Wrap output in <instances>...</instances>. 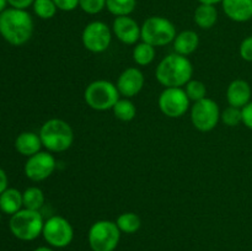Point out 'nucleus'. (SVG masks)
<instances>
[{
	"label": "nucleus",
	"instance_id": "nucleus-1",
	"mask_svg": "<svg viewBox=\"0 0 252 251\" xmlns=\"http://www.w3.org/2000/svg\"><path fill=\"white\" fill-rule=\"evenodd\" d=\"M33 20L26 10L11 7L0 14V33L12 46H22L33 34Z\"/></svg>",
	"mask_w": 252,
	"mask_h": 251
},
{
	"label": "nucleus",
	"instance_id": "nucleus-2",
	"mask_svg": "<svg viewBox=\"0 0 252 251\" xmlns=\"http://www.w3.org/2000/svg\"><path fill=\"white\" fill-rule=\"evenodd\" d=\"M193 75V65L187 57L171 53L162 58L155 69V76L165 88H182Z\"/></svg>",
	"mask_w": 252,
	"mask_h": 251
},
{
	"label": "nucleus",
	"instance_id": "nucleus-3",
	"mask_svg": "<svg viewBox=\"0 0 252 251\" xmlns=\"http://www.w3.org/2000/svg\"><path fill=\"white\" fill-rule=\"evenodd\" d=\"M42 145L49 153H63L73 145L74 130L64 120L51 118L42 125L39 129Z\"/></svg>",
	"mask_w": 252,
	"mask_h": 251
},
{
	"label": "nucleus",
	"instance_id": "nucleus-4",
	"mask_svg": "<svg viewBox=\"0 0 252 251\" xmlns=\"http://www.w3.org/2000/svg\"><path fill=\"white\" fill-rule=\"evenodd\" d=\"M44 220L39 211L24 208L12 214L9 221L10 231L22 241H32L42 235Z\"/></svg>",
	"mask_w": 252,
	"mask_h": 251
},
{
	"label": "nucleus",
	"instance_id": "nucleus-5",
	"mask_svg": "<svg viewBox=\"0 0 252 251\" xmlns=\"http://www.w3.org/2000/svg\"><path fill=\"white\" fill-rule=\"evenodd\" d=\"M176 27L169 19L150 16L140 26V39L154 47H164L174 42Z\"/></svg>",
	"mask_w": 252,
	"mask_h": 251
},
{
	"label": "nucleus",
	"instance_id": "nucleus-6",
	"mask_svg": "<svg viewBox=\"0 0 252 251\" xmlns=\"http://www.w3.org/2000/svg\"><path fill=\"white\" fill-rule=\"evenodd\" d=\"M117 86L107 80H95L86 86L84 100L86 105L95 111L112 110L120 100Z\"/></svg>",
	"mask_w": 252,
	"mask_h": 251
},
{
	"label": "nucleus",
	"instance_id": "nucleus-7",
	"mask_svg": "<svg viewBox=\"0 0 252 251\" xmlns=\"http://www.w3.org/2000/svg\"><path fill=\"white\" fill-rule=\"evenodd\" d=\"M121 234L116 221L97 220L89 229V245L93 251H115L120 244Z\"/></svg>",
	"mask_w": 252,
	"mask_h": 251
},
{
	"label": "nucleus",
	"instance_id": "nucleus-8",
	"mask_svg": "<svg viewBox=\"0 0 252 251\" xmlns=\"http://www.w3.org/2000/svg\"><path fill=\"white\" fill-rule=\"evenodd\" d=\"M42 235L51 248L63 249L70 245L74 239L73 225L62 216H52L44 220Z\"/></svg>",
	"mask_w": 252,
	"mask_h": 251
},
{
	"label": "nucleus",
	"instance_id": "nucleus-9",
	"mask_svg": "<svg viewBox=\"0 0 252 251\" xmlns=\"http://www.w3.org/2000/svg\"><path fill=\"white\" fill-rule=\"evenodd\" d=\"M220 121V108L212 98L197 101L191 107V122L199 132H211Z\"/></svg>",
	"mask_w": 252,
	"mask_h": 251
},
{
	"label": "nucleus",
	"instance_id": "nucleus-10",
	"mask_svg": "<svg viewBox=\"0 0 252 251\" xmlns=\"http://www.w3.org/2000/svg\"><path fill=\"white\" fill-rule=\"evenodd\" d=\"M191 100L182 88H165L158 98L161 113L169 118L182 117L189 111Z\"/></svg>",
	"mask_w": 252,
	"mask_h": 251
},
{
	"label": "nucleus",
	"instance_id": "nucleus-11",
	"mask_svg": "<svg viewBox=\"0 0 252 251\" xmlns=\"http://www.w3.org/2000/svg\"><path fill=\"white\" fill-rule=\"evenodd\" d=\"M112 41V31L102 21H93L86 25L81 33L83 46L91 53H103Z\"/></svg>",
	"mask_w": 252,
	"mask_h": 251
},
{
	"label": "nucleus",
	"instance_id": "nucleus-12",
	"mask_svg": "<svg viewBox=\"0 0 252 251\" xmlns=\"http://www.w3.org/2000/svg\"><path fill=\"white\" fill-rule=\"evenodd\" d=\"M57 167L56 157L49 152H38L27 159L25 164V175L33 182L48 179Z\"/></svg>",
	"mask_w": 252,
	"mask_h": 251
},
{
	"label": "nucleus",
	"instance_id": "nucleus-13",
	"mask_svg": "<svg viewBox=\"0 0 252 251\" xmlns=\"http://www.w3.org/2000/svg\"><path fill=\"white\" fill-rule=\"evenodd\" d=\"M144 83L145 78L142 70L134 68V66H130V68H127L121 73V75L118 76L116 86H117L118 91H120V95L130 98L133 96L138 95L142 91Z\"/></svg>",
	"mask_w": 252,
	"mask_h": 251
},
{
	"label": "nucleus",
	"instance_id": "nucleus-14",
	"mask_svg": "<svg viewBox=\"0 0 252 251\" xmlns=\"http://www.w3.org/2000/svg\"><path fill=\"white\" fill-rule=\"evenodd\" d=\"M112 32L125 44H137L140 39V26L133 17L118 16L113 20Z\"/></svg>",
	"mask_w": 252,
	"mask_h": 251
},
{
	"label": "nucleus",
	"instance_id": "nucleus-15",
	"mask_svg": "<svg viewBox=\"0 0 252 251\" xmlns=\"http://www.w3.org/2000/svg\"><path fill=\"white\" fill-rule=\"evenodd\" d=\"M251 86L243 79H236L229 84L226 89V101L229 106L243 108L251 101Z\"/></svg>",
	"mask_w": 252,
	"mask_h": 251
},
{
	"label": "nucleus",
	"instance_id": "nucleus-16",
	"mask_svg": "<svg viewBox=\"0 0 252 251\" xmlns=\"http://www.w3.org/2000/svg\"><path fill=\"white\" fill-rule=\"evenodd\" d=\"M226 16L235 22H246L252 19V0H223Z\"/></svg>",
	"mask_w": 252,
	"mask_h": 251
},
{
	"label": "nucleus",
	"instance_id": "nucleus-17",
	"mask_svg": "<svg viewBox=\"0 0 252 251\" xmlns=\"http://www.w3.org/2000/svg\"><path fill=\"white\" fill-rule=\"evenodd\" d=\"M42 147L43 145H42L39 134H36L33 132L20 133L15 140V148H16L17 152L27 157L41 152Z\"/></svg>",
	"mask_w": 252,
	"mask_h": 251
},
{
	"label": "nucleus",
	"instance_id": "nucleus-18",
	"mask_svg": "<svg viewBox=\"0 0 252 251\" xmlns=\"http://www.w3.org/2000/svg\"><path fill=\"white\" fill-rule=\"evenodd\" d=\"M172 43H174L175 53L187 57L196 52V49L198 48L199 37L192 30H186V31L177 33Z\"/></svg>",
	"mask_w": 252,
	"mask_h": 251
},
{
	"label": "nucleus",
	"instance_id": "nucleus-19",
	"mask_svg": "<svg viewBox=\"0 0 252 251\" xmlns=\"http://www.w3.org/2000/svg\"><path fill=\"white\" fill-rule=\"evenodd\" d=\"M24 207L22 193L16 188H6L0 194V209L6 214H15Z\"/></svg>",
	"mask_w": 252,
	"mask_h": 251
},
{
	"label": "nucleus",
	"instance_id": "nucleus-20",
	"mask_svg": "<svg viewBox=\"0 0 252 251\" xmlns=\"http://www.w3.org/2000/svg\"><path fill=\"white\" fill-rule=\"evenodd\" d=\"M194 22L203 30H209L218 21V10L216 5L199 4L194 10Z\"/></svg>",
	"mask_w": 252,
	"mask_h": 251
},
{
	"label": "nucleus",
	"instance_id": "nucleus-21",
	"mask_svg": "<svg viewBox=\"0 0 252 251\" xmlns=\"http://www.w3.org/2000/svg\"><path fill=\"white\" fill-rule=\"evenodd\" d=\"M155 56H157L155 47L143 41L135 44V47L133 48V61L139 66H147L152 64L154 62Z\"/></svg>",
	"mask_w": 252,
	"mask_h": 251
},
{
	"label": "nucleus",
	"instance_id": "nucleus-22",
	"mask_svg": "<svg viewBox=\"0 0 252 251\" xmlns=\"http://www.w3.org/2000/svg\"><path fill=\"white\" fill-rule=\"evenodd\" d=\"M118 229L121 233L125 234H134L142 226V219L138 214L133 213V212H126L118 216L117 220H116Z\"/></svg>",
	"mask_w": 252,
	"mask_h": 251
},
{
	"label": "nucleus",
	"instance_id": "nucleus-23",
	"mask_svg": "<svg viewBox=\"0 0 252 251\" xmlns=\"http://www.w3.org/2000/svg\"><path fill=\"white\" fill-rule=\"evenodd\" d=\"M112 111L116 118L122 121V122H130L132 120H134L135 115H137V107L127 97L120 98L117 101V103L113 106Z\"/></svg>",
	"mask_w": 252,
	"mask_h": 251
},
{
	"label": "nucleus",
	"instance_id": "nucleus-24",
	"mask_svg": "<svg viewBox=\"0 0 252 251\" xmlns=\"http://www.w3.org/2000/svg\"><path fill=\"white\" fill-rule=\"evenodd\" d=\"M24 199V208L32 209V211H39L44 204V193L38 187H29L22 193Z\"/></svg>",
	"mask_w": 252,
	"mask_h": 251
},
{
	"label": "nucleus",
	"instance_id": "nucleus-25",
	"mask_svg": "<svg viewBox=\"0 0 252 251\" xmlns=\"http://www.w3.org/2000/svg\"><path fill=\"white\" fill-rule=\"evenodd\" d=\"M137 7V0H106V9L118 16H129Z\"/></svg>",
	"mask_w": 252,
	"mask_h": 251
},
{
	"label": "nucleus",
	"instance_id": "nucleus-26",
	"mask_svg": "<svg viewBox=\"0 0 252 251\" xmlns=\"http://www.w3.org/2000/svg\"><path fill=\"white\" fill-rule=\"evenodd\" d=\"M33 11L39 19L49 20L56 16L58 7L56 6L53 0H34L33 1Z\"/></svg>",
	"mask_w": 252,
	"mask_h": 251
},
{
	"label": "nucleus",
	"instance_id": "nucleus-27",
	"mask_svg": "<svg viewBox=\"0 0 252 251\" xmlns=\"http://www.w3.org/2000/svg\"><path fill=\"white\" fill-rule=\"evenodd\" d=\"M185 91H186L189 100L193 101V102H197V101H201L207 97L206 84L202 83L201 80H192L191 79L185 85Z\"/></svg>",
	"mask_w": 252,
	"mask_h": 251
},
{
	"label": "nucleus",
	"instance_id": "nucleus-28",
	"mask_svg": "<svg viewBox=\"0 0 252 251\" xmlns=\"http://www.w3.org/2000/svg\"><path fill=\"white\" fill-rule=\"evenodd\" d=\"M220 121L228 127H235L243 123V113H241V108L233 107L229 106L225 110L220 112Z\"/></svg>",
	"mask_w": 252,
	"mask_h": 251
},
{
	"label": "nucleus",
	"instance_id": "nucleus-29",
	"mask_svg": "<svg viewBox=\"0 0 252 251\" xmlns=\"http://www.w3.org/2000/svg\"><path fill=\"white\" fill-rule=\"evenodd\" d=\"M79 7L89 15H96L106 7V0H79Z\"/></svg>",
	"mask_w": 252,
	"mask_h": 251
},
{
	"label": "nucleus",
	"instance_id": "nucleus-30",
	"mask_svg": "<svg viewBox=\"0 0 252 251\" xmlns=\"http://www.w3.org/2000/svg\"><path fill=\"white\" fill-rule=\"evenodd\" d=\"M239 53H240V57L244 61L252 62V36H249L245 39H243L240 48H239Z\"/></svg>",
	"mask_w": 252,
	"mask_h": 251
},
{
	"label": "nucleus",
	"instance_id": "nucleus-31",
	"mask_svg": "<svg viewBox=\"0 0 252 251\" xmlns=\"http://www.w3.org/2000/svg\"><path fill=\"white\" fill-rule=\"evenodd\" d=\"M58 10L62 11H73L79 6V0H53Z\"/></svg>",
	"mask_w": 252,
	"mask_h": 251
},
{
	"label": "nucleus",
	"instance_id": "nucleus-32",
	"mask_svg": "<svg viewBox=\"0 0 252 251\" xmlns=\"http://www.w3.org/2000/svg\"><path fill=\"white\" fill-rule=\"evenodd\" d=\"M241 113H243V123L252 130V101L241 108Z\"/></svg>",
	"mask_w": 252,
	"mask_h": 251
},
{
	"label": "nucleus",
	"instance_id": "nucleus-33",
	"mask_svg": "<svg viewBox=\"0 0 252 251\" xmlns=\"http://www.w3.org/2000/svg\"><path fill=\"white\" fill-rule=\"evenodd\" d=\"M34 0H7V4L11 5V7L20 10H26L31 5H33Z\"/></svg>",
	"mask_w": 252,
	"mask_h": 251
},
{
	"label": "nucleus",
	"instance_id": "nucleus-34",
	"mask_svg": "<svg viewBox=\"0 0 252 251\" xmlns=\"http://www.w3.org/2000/svg\"><path fill=\"white\" fill-rule=\"evenodd\" d=\"M7 188V176L4 170L0 167V194Z\"/></svg>",
	"mask_w": 252,
	"mask_h": 251
},
{
	"label": "nucleus",
	"instance_id": "nucleus-35",
	"mask_svg": "<svg viewBox=\"0 0 252 251\" xmlns=\"http://www.w3.org/2000/svg\"><path fill=\"white\" fill-rule=\"evenodd\" d=\"M201 4H208V5H217L219 2H221L223 0H198Z\"/></svg>",
	"mask_w": 252,
	"mask_h": 251
},
{
	"label": "nucleus",
	"instance_id": "nucleus-36",
	"mask_svg": "<svg viewBox=\"0 0 252 251\" xmlns=\"http://www.w3.org/2000/svg\"><path fill=\"white\" fill-rule=\"evenodd\" d=\"M33 251H54L51 246H39V248L34 249Z\"/></svg>",
	"mask_w": 252,
	"mask_h": 251
},
{
	"label": "nucleus",
	"instance_id": "nucleus-37",
	"mask_svg": "<svg viewBox=\"0 0 252 251\" xmlns=\"http://www.w3.org/2000/svg\"><path fill=\"white\" fill-rule=\"evenodd\" d=\"M6 5H7V0H0V14H1L4 10H6Z\"/></svg>",
	"mask_w": 252,
	"mask_h": 251
},
{
	"label": "nucleus",
	"instance_id": "nucleus-38",
	"mask_svg": "<svg viewBox=\"0 0 252 251\" xmlns=\"http://www.w3.org/2000/svg\"><path fill=\"white\" fill-rule=\"evenodd\" d=\"M0 220H1V216H0Z\"/></svg>",
	"mask_w": 252,
	"mask_h": 251
}]
</instances>
